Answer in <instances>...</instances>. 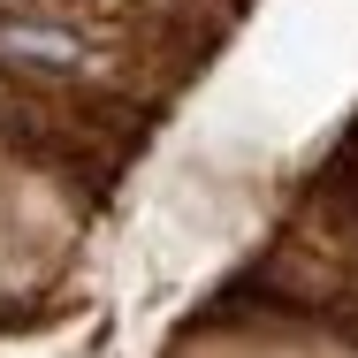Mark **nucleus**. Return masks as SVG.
I'll return each mask as SVG.
<instances>
[{"mask_svg": "<svg viewBox=\"0 0 358 358\" xmlns=\"http://www.w3.org/2000/svg\"><path fill=\"white\" fill-rule=\"evenodd\" d=\"M0 62L31 76H84L92 69V46L62 31V23H38V15H0Z\"/></svg>", "mask_w": 358, "mask_h": 358, "instance_id": "nucleus-1", "label": "nucleus"}]
</instances>
